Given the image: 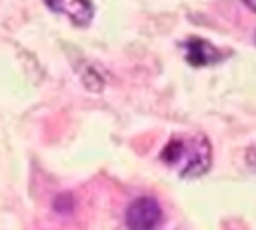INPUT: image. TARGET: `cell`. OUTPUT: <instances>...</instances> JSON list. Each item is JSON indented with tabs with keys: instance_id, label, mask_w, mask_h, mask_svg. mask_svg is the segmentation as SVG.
<instances>
[{
	"instance_id": "cell-1",
	"label": "cell",
	"mask_w": 256,
	"mask_h": 230,
	"mask_svg": "<svg viewBox=\"0 0 256 230\" xmlns=\"http://www.w3.org/2000/svg\"><path fill=\"white\" fill-rule=\"evenodd\" d=\"M162 162L172 166L184 178H198L212 164V148L204 134L174 136L160 154Z\"/></svg>"
},
{
	"instance_id": "cell-2",
	"label": "cell",
	"mask_w": 256,
	"mask_h": 230,
	"mask_svg": "<svg viewBox=\"0 0 256 230\" xmlns=\"http://www.w3.org/2000/svg\"><path fill=\"white\" fill-rule=\"evenodd\" d=\"M162 224V208L150 196L136 198L126 210L128 230H158Z\"/></svg>"
},
{
	"instance_id": "cell-3",
	"label": "cell",
	"mask_w": 256,
	"mask_h": 230,
	"mask_svg": "<svg viewBox=\"0 0 256 230\" xmlns=\"http://www.w3.org/2000/svg\"><path fill=\"white\" fill-rule=\"evenodd\" d=\"M46 6L58 14H64L76 26H88L94 16V4L90 0H44Z\"/></svg>"
},
{
	"instance_id": "cell-4",
	"label": "cell",
	"mask_w": 256,
	"mask_h": 230,
	"mask_svg": "<svg viewBox=\"0 0 256 230\" xmlns=\"http://www.w3.org/2000/svg\"><path fill=\"white\" fill-rule=\"evenodd\" d=\"M186 60L192 66H210L222 60V52L204 38H188L184 42Z\"/></svg>"
},
{
	"instance_id": "cell-5",
	"label": "cell",
	"mask_w": 256,
	"mask_h": 230,
	"mask_svg": "<svg viewBox=\"0 0 256 230\" xmlns=\"http://www.w3.org/2000/svg\"><path fill=\"white\" fill-rule=\"evenodd\" d=\"M242 2H244L252 12H256V0H242Z\"/></svg>"
}]
</instances>
